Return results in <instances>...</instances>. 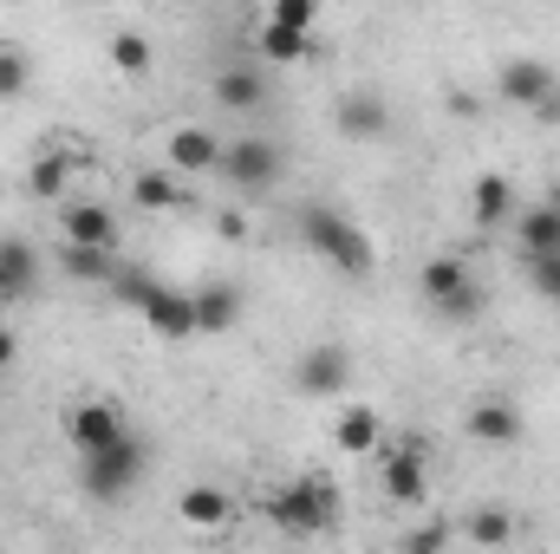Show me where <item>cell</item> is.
<instances>
[{
    "mask_svg": "<svg viewBox=\"0 0 560 554\" xmlns=\"http://www.w3.org/2000/svg\"><path fill=\"white\" fill-rule=\"evenodd\" d=\"M13 359H20V339H13V333H7V326H0V372H7V366H13Z\"/></svg>",
    "mask_w": 560,
    "mask_h": 554,
    "instance_id": "cell-35",
    "label": "cell"
},
{
    "mask_svg": "<svg viewBox=\"0 0 560 554\" xmlns=\"http://www.w3.org/2000/svg\"><path fill=\"white\" fill-rule=\"evenodd\" d=\"M463 535H469L476 549H502V542H515V516L489 503V509H476V516L463 522Z\"/></svg>",
    "mask_w": 560,
    "mask_h": 554,
    "instance_id": "cell-27",
    "label": "cell"
},
{
    "mask_svg": "<svg viewBox=\"0 0 560 554\" xmlns=\"http://www.w3.org/2000/svg\"><path fill=\"white\" fill-rule=\"evenodd\" d=\"M418 293H423V307H430L436 320H450V326H469V320H482V307H489V293L476 287V275H469L463 255H430L418 268Z\"/></svg>",
    "mask_w": 560,
    "mask_h": 554,
    "instance_id": "cell-4",
    "label": "cell"
},
{
    "mask_svg": "<svg viewBox=\"0 0 560 554\" xmlns=\"http://www.w3.org/2000/svg\"><path fill=\"white\" fill-rule=\"evenodd\" d=\"M79 170H85V157L59 143V150L33 157V170H26V196H33V203H59V196L72 189V176H79Z\"/></svg>",
    "mask_w": 560,
    "mask_h": 554,
    "instance_id": "cell-17",
    "label": "cell"
},
{
    "mask_svg": "<svg viewBox=\"0 0 560 554\" xmlns=\"http://www.w3.org/2000/svg\"><path fill=\"white\" fill-rule=\"evenodd\" d=\"M59 235L66 242H92V249H118V216L105 203H59Z\"/></svg>",
    "mask_w": 560,
    "mask_h": 554,
    "instance_id": "cell-16",
    "label": "cell"
},
{
    "mask_svg": "<svg viewBox=\"0 0 560 554\" xmlns=\"http://www.w3.org/2000/svg\"><path fill=\"white\" fill-rule=\"evenodd\" d=\"M105 53H112V66H118V72H131V79L150 72V59H156V53H150V39L131 33V26H125V33H112V39H105Z\"/></svg>",
    "mask_w": 560,
    "mask_h": 554,
    "instance_id": "cell-28",
    "label": "cell"
},
{
    "mask_svg": "<svg viewBox=\"0 0 560 554\" xmlns=\"http://www.w3.org/2000/svg\"><path fill=\"white\" fill-rule=\"evenodd\" d=\"M261 516L275 522L280 535H300V542L332 535V529H339V483H332V476H293V483L268 489Z\"/></svg>",
    "mask_w": 560,
    "mask_h": 554,
    "instance_id": "cell-2",
    "label": "cell"
},
{
    "mask_svg": "<svg viewBox=\"0 0 560 554\" xmlns=\"http://www.w3.org/2000/svg\"><path fill=\"white\" fill-rule=\"evenodd\" d=\"M450 112L456 118H476V92H450Z\"/></svg>",
    "mask_w": 560,
    "mask_h": 554,
    "instance_id": "cell-34",
    "label": "cell"
},
{
    "mask_svg": "<svg viewBox=\"0 0 560 554\" xmlns=\"http://www.w3.org/2000/svg\"><path fill=\"white\" fill-rule=\"evenodd\" d=\"M143 326H150L163 346H189V339H196V293H189V287H156L150 307H143Z\"/></svg>",
    "mask_w": 560,
    "mask_h": 554,
    "instance_id": "cell-12",
    "label": "cell"
},
{
    "mask_svg": "<svg viewBox=\"0 0 560 554\" xmlns=\"http://www.w3.org/2000/svg\"><path fill=\"white\" fill-rule=\"evenodd\" d=\"M378 496H385V503H398V509L430 503V463H423L418 437H405V443H392V450H385V463H378Z\"/></svg>",
    "mask_w": 560,
    "mask_h": 554,
    "instance_id": "cell-7",
    "label": "cell"
},
{
    "mask_svg": "<svg viewBox=\"0 0 560 554\" xmlns=\"http://www.w3.org/2000/svg\"><path fill=\"white\" fill-rule=\"evenodd\" d=\"M163 157H170V170H183V176H215L222 138H215L209 125H176V131L163 138Z\"/></svg>",
    "mask_w": 560,
    "mask_h": 554,
    "instance_id": "cell-15",
    "label": "cell"
},
{
    "mask_svg": "<svg viewBox=\"0 0 560 554\" xmlns=\"http://www.w3.org/2000/svg\"><path fill=\"white\" fill-rule=\"evenodd\" d=\"M535 118H541V125H560V92L548 99V105H541V112H535Z\"/></svg>",
    "mask_w": 560,
    "mask_h": 554,
    "instance_id": "cell-36",
    "label": "cell"
},
{
    "mask_svg": "<svg viewBox=\"0 0 560 554\" xmlns=\"http://www.w3.org/2000/svg\"><path fill=\"white\" fill-rule=\"evenodd\" d=\"M215 176L242 196H268L280 176H287V150L275 138H229L215 157Z\"/></svg>",
    "mask_w": 560,
    "mask_h": 554,
    "instance_id": "cell-5",
    "label": "cell"
},
{
    "mask_svg": "<svg viewBox=\"0 0 560 554\" xmlns=\"http://www.w3.org/2000/svg\"><path fill=\"white\" fill-rule=\"evenodd\" d=\"M293 385H300L306 399H346V385H352V353H346L339 339L306 346L300 366H293Z\"/></svg>",
    "mask_w": 560,
    "mask_h": 554,
    "instance_id": "cell-8",
    "label": "cell"
},
{
    "mask_svg": "<svg viewBox=\"0 0 560 554\" xmlns=\"http://www.w3.org/2000/svg\"><path fill=\"white\" fill-rule=\"evenodd\" d=\"M469 216H476V229H502V222L515 216V183H509L502 170H482V176L469 183Z\"/></svg>",
    "mask_w": 560,
    "mask_h": 554,
    "instance_id": "cell-21",
    "label": "cell"
},
{
    "mask_svg": "<svg viewBox=\"0 0 560 554\" xmlns=\"http://www.w3.org/2000/svg\"><path fill=\"white\" fill-rule=\"evenodd\" d=\"M555 92H560V72L548 66V59L515 53V59H502V66H495V99H502V105H515V112H528V118H535Z\"/></svg>",
    "mask_w": 560,
    "mask_h": 554,
    "instance_id": "cell-6",
    "label": "cell"
},
{
    "mask_svg": "<svg viewBox=\"0 0 560 554\" xmlns=\"http://www.w3.org/2000/svg\"><path fill=\"white\" fill-rule=\"evenodd\" d=\"M463 430L476 437V443H489V450H509V443H522V405L515 399H502V392H482L476 405H469V417H463Z\"/></svg>",
    "mask_w": 560,
    "mask_h": 554,
    "instance_id": "cell-11",
    "label": "cell"
},
{
    "mask_svg": "<svg viewBox=\"0 0 560 554\" xmlns=\"http://www.w3.org/2000/svg\"><path fill=\"white\" fill-rule=\"evenodd\" d=\"M59 268H66V280H105L112 287V275H118V249H92V242H66L59 249Z\"/></svg>",
    "mask_w": 560,
    "mask_h": 554,
    "instance_id": "cell-24",
    "label": "cell"
},
{
    "mask_svg": "<svg viewBox=\"0 0 560 554\" xmlns=\"http://www.w3.org/2000/svg\"><path fill=\"white\" fill-rule=\"evenodd\" d=\"M515 222V242H522V255H560V203H528V209H515L509 216Z\"/></svg>",
    "mask_w": 560,
    "mask_h": 554,
    "instance_id": "cell-20",
    "label": "cell"
},
{
    "mask_svg": "<svg viewBox=\"0 0 560 554\" xmlns=\"http://www.w3.org/2000/svg\"><path fill=\"white\" fill-rule=\"evenodd\" d=\"M319 13H326V0H268V20L275 26H300V33H313Z\"/></svg>",
    "mask_w": 560,
    "mask_h": 554,
    "instance_id": "cell-31",
    "label": "cell"
},
{
    "mask_svg": "<svg viewBox=\"0 0 560 554\" xmlns=\"http://www.w3.org/2000/svg\"><path fill=\"white\" fill-rule=\"evenodd\" d=\"M143 470H150V450H143L138 430H125V437H112L98 450H79V489L92 503H125L143 483Z\"/></svg>",
    "mask_w": 560,
    "mask_h": 554,
    "instance_id": "cell-3",
    "label": "cell"
},
{
    "mask_svg": "<svg viewBox=\"0 0 560 554\" xmlns=\"http://www.w3.org/2000/svg\"><path fill=\"white\" fill-rule=\"evenodd\" d=\"M189 293H196V333H235V320H242V287L209 280V287H189Z\"/></svg>",
    "mask_w": 560,
    "mask_h": 554,
    "instance_id": "cell-22",
    "label": "cell"
},
{
    "mask_svg": "<svg viewBox=\"0 0 560 554\" xmlns=\"http://www.w3.org/2000/svg\"><path fill=\"white\" fill-rule=\"evenodd\" d=\"M548 203H560V176H555V183H548Z\"/></svg>",
    "mask_w": 560,
    "mask_h": 554,
    "instance_id": "cell-37",
    "label": "cell"
},
{
    "mask_svg": "<svg viewBox=\"0 0 560 554\" xmlns=\"http://www.w3.org/2000/svg\"><path fill=\"white\" fill-rule=\"evenodd\" d=\"M332 125H339V138L346 143H385L398 131V118H392V105H385V92H346L339 105H332Z\"/></svg>",
    "mask_w": 560,
    "mask_h": 554,
    "instance_id": "cell-9",
    "label": "cell"
},
{
    "mask_svg": "<svg viewBox=\"0 0 560 554\" xmlns=\"http://www.w3.org/2000/svg\"><path fill=\"white\" fill-rule=\"evenodd\" d=\"M261 99H268V85H261L255 66H222V72H215V105H222V112H255Z\"/></svg>",
    "mask_w": 560,
    "mask_h": 554,
    "instance_id": "cell-23",
    "label": "cell"
},
{
    "mask_svg": "<svg viewBox=\"0 0 560 554\" xmlns=\"http://www.w3.org/2000/svg\"><path fill=\"white\" fill-rule=\"evenodd\" d=\"M33 92V53L20 39H0V99H26Z\"/></svg>",
    "mask_w": 560,
    "mask_h": 554,
    "instance_id": "cell-26",
    "label": "cell"
},
{
    "mask_svg": "<svg viewBox=\"0 0 560 554\" xmlns=\"http://www.w3.org/2000/svg\"><path fill=\"white\" fill-rule=\"evenodd\" d=\"M59 430H66V443H72V450H98V443L125 437L131 424H125V412H118L112 399H79V405H66Z\"/></svg>",
    "mask_w": 560,
    "mask_h": 554,
    "instance_id": "cell-10",
    "label": "cell"
},
{
    "mask_svg": "<svg viewBox=\"0 0 560 554\" xmlns=\"http://www.w3.org/2000/svg\"><path fill=\"white\" fill-rule=\"evenodd\" d=\"M176 522L196 529V535H222V529L235 522V496L215 489V483H189V489L176 496Z\"/></svg>",
    "mask_w": 560,
    "mask_h": 554,
    "instance_id": "cell-13",
    "label": "cell"
},
{
    "mask_svg": "<svg viewBox=\"0 0 560 554\" xmlns=\"http://www.w3.org/2000/svg\"><path fill=\"white\" fill-rule=\"evenodd\" d=\"M92 7H125V0H92Z\"/></svg>",
    "mask_w": 560,
    "mask_h": 554,
    "instance_id": "cell-38",
    "label": "cell"
},
{
    "mask_svg": "<svg viewBox=\"0 0 560 554\" xmlns=\"http://www.w3.org/2000/svg\"><path fill=\"white\" fill-rule=\"evenodd\" d=\"M33 293H39V249L0 235V300H33Z\"/></svg>",
    "mask_w": 560,
    "mask_h": 554,
    "instance_id": "cell-18",
    "label": "cell"
},
{
    "mask_svg": "<svg viewBox=\"0 0 560 554\" xmlns=\"http://www.w3.org/2000/svg\"><path fill=\"white\" fill-rule=\"evenodd\" d=\"M332 450H346V457H372V450H385V417L372 412L365 399L339 405V412H332Z\"/></svg>",
    "mask_w": 560,
    "mask_h": 554,
    "instance_id": "cell-14",
    "label": "cell"
},
{
    "mask_svg": "<svg viewBox=\"0 0 560 554\" xmlns=\"http://www.w3.org/2000/svg\"><path fill=\"white\" fill-rule=\"evenodd\" d=\"M156 287H163V280L143 275V268H118V275H112V300H118V307H131V313H143Z\"/></svg>",
    "mask_w": 560,
    "mask_h": 554,
    "instance_id": "cell-29",
    "label": "cell"
},
{
    "mask_svg": "<svg viewBox=\"0 0 560 554\" xmlns=\"http://www.w3.org/2000/svg\"><path fill=\"white\" fill-rule=\"evenodd\" d=\"M522 275L548 307H560V255H522Z\"/></svg>",
    "mask_w": 560,
    "mask_h": 554,
    "instance_id": "cell-30",
    "label": "cell"
},
{
    "mask_svg": "<svg viewBox=\"0 0 560 554\" xmlns=\"http://www.w3.org/2000/svg\"><path fill=\"white\" fill-rule=\"evenodd\" d=\"M215 229H222L229 242H242V235H248V216H235V209H222V222H215Z\"/></svg>",
    "mask_w": 560,
    "mask_h": 554,
    "instance_id": "cell-33",
    "label": "cell"
},
{
    "mask_svg": "<svg viewBox=\"0 0 560 554\" xmlns=\"http://www.w3.org/2000/svg\"><path fill=\"white\" fill-rule=\"evenodd\" d=\"M300 242H306L332 275H346V280H365L372 268H378L372 235H365L346 209H332V203H306V209H300Z\"/></svg>",
    "mask_w": 560,
    "mask_h": 554,
    "instance_id": "cell-1",
    "label": "cell"
},
{
    "mask_svg": "<svg viewBox=\"0 0 560 554\" xmlns=\"http://www.w3.org/2000/svg\"><path fill=\"white\" fill-rule=\"evenodd\" d=\"M255 46H261L268 66H300V59H313V33H300V26H275V20H261Z\"/></svg>",
    "mask_w": 560,
    "mask_h": 554,
    "instance_id": "cell-25",
    "label": "cell"
},
{
    "mask_svg": "<svg viewBox=\"0 0 560 554\" xmlns=\"http://www.w3.org/2000/svg\"><path fill=\"white\" fill-rule=\"evenodd\" d=\"M131 203L150 209V216H176V209H189L196 196L183 189V170H138V176H131Z\"/></svg>",
    "mask_w": 560,
    "mask_h": 554,
    "instance_id": "cell-19",
    "label": "cell"
},
{
    "mask_svg": "<svg viewBox=\"0 0 560 554\" xmlns=\"http://www.w3.org/2000/svg\"><path fill=\"white\" fill-rule=\"evenodd\" d=\"M450 535H456L450 522H423V529H411L398 549H405V554H436V549H450Z\"/></svg>",
    "mask_w": 560,
    "mask_h": 554,
    "instance_id": "cell-32",
    "label": "cell"
}]
</instances>
